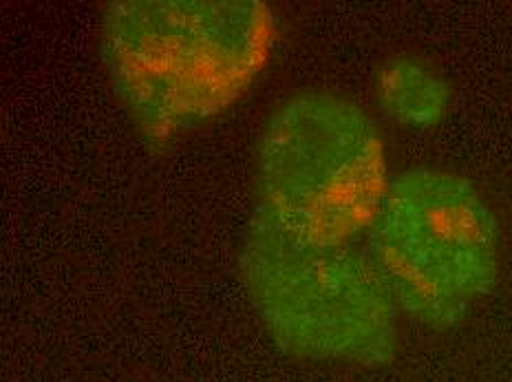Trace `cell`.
<instances>
[{"mask_svg": "<svg viewBox=\"0 0 512 382\" xmlns=\"http://www.w3.org/2000/svg\"><path fill=\"white\" fill-rule=\"evenodd\" d=\"M376 100L391 122L407 129H431L448 115L453 89L429 62L400 56L380 67Z\"/></svg>", "mask_w": 512, "mask_h": 382, "instance_id": "5", "label": "cell"}, {"mask_svg": "<svg viewBox=\"0 0 512 382\" xmlns=\"http://www.w3.org/2000/svg\"><path fill=\"white\" fill-rule=\"evenodd\" d=\"M279 40L261 0H115L100 58L115 100L144 140L164 146L230 111Z\"/></svg>", "mask_w": 512, "mask_h": 382, "instance_id": "1", "label": "cell"}, {"mask_svg": "<svg viewBox=\"0 0 512 382\" xmlns=\"http://www.w3.org/2000/svg\"><path fill=\"white\" fill-rule=\"evenodd\" d=\"M362 250L400 314L429 330H451L495 290L501 232L473 182L418 166L391 177Z\"/></svg>", "mask_w": 512, "mask_h": 382, "instance_id": "4", "label": "cell"}, {"mask_svg": "<svg viewBox=\"0 0 512 382\" xmlns=\"http://www.w3.org/2000/svg\"><path fill=\"white\" fill-rule=\"evenodd\" d=\"M391 182L376 120L347 95L296 91L265 120L254 153V208L296 239L347 246Z\"/></svg>", "mask_w": 512, "mask_h": 382, "instance_id": "2", "label": "cell"}, {"mask_svg": "<svg viewBox=\"0 0 512 382\" xmlns=\"http://www.w3.org/2000/svg\"><path fill=\"white\" fill-rule=\"evenodd\" d=\"M239 277L270 341L316 363L389 365L400 310L354 243L296 239L252 212L239 248Z\"/></svg>", "mask_w": 512, "mask_h": 382, "instance_id": "3", "label": "cell"}]
</instances>
